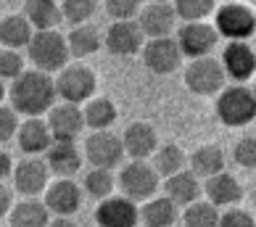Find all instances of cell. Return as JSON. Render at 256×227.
I'll use <instances>...</instances> for the list:
<instances>
[{
	"instance_id": "cell-25",
	"label": "cell",
	"mask_w": 256,
	"mask_h": 227,
	"mask_svg": "<svg viewBox=\"0 0 256 227\" xmlns=\"http://www.w3.org/2000/svg\"><path fill=\"white\" fill-rule=\"evenodd\" d=\"M24 14L34 30H56L64 22L61 3H56V0H26Z\"/></svg>"
},
{
	"instance_id": "cell-21",
	"label": "cell",
	"mask_w": 256,
	"mask_h": 227,
	"mask_svg": "<svg viewBox=\"0 0 256 227\" xmlns=\"http://www.w3.org/2000/svg\"><path fill=\"white\" fill-rule=\"evenodd\" d=\"M204 193H206L208 201H214L216 206H232V204H240L243 188L232 174L216 172V174L204 180Z\"/></svg>"
},
{
	"instance_id": "cell-32",
	"label": "cell",
	"mask_w": 256,
	"mask_h": 227,
	"mask_svg": "<svg viewBox=\"0 0 256 227\" xmlns=\"http://www.w3.org/2000/svg\"><path fill=\"white\" fill-rule=\"evenodd\" d=\"M116 182H119V180H114L111 169L92 166L90 172L84 174L82 188H84V193L92 196V198H106V196H111V190H114V185H116Z\"/></svg>"
},
{
	"instance_id": "cell-27",
	"label": "cell",
	"mask_w": 256,
	"mask_h": 227,
	"mask_svg": "<svg viewBox=\"0 0 256 227\" xmlns=\"http://www.w3.org/2000/svg\"><path fill=\"white\" fill-rule=\"evenodd\" d=\"M190 169L204 180L216 174V172H224V150L220 146H204V148L193 150Z\"/></svg>"
},
{
	"instance_id": "cell-30",
	"label": "cell",
	"mask_w": 256,
	"mask_h": 227,
	"mask_svg": "<svg viewBox=\"0 0 256 227\" xmlns=\"http://www.w3.org/2000/svg\"><path fill=\"white\" fill-rule=\"evenodd\" d=\"M69 48H72V56H80V58H84V56H92L98 48H100V34L96 26L90 24H80L74 26V30L69 32Z\"/></svg>"
},
{
	"instance_id": "cell-22",
	"label": "cell",
	"mask_w": 256,
	"mask_h": 227,
	"mask_svg": "<svg viewBox=\"0 0 256 227\" xmlns=\"http://www.w3.org/2000/svg\"><path fill=\"white\" fill-rule=\"evenodd\" d=\"M164 190L174 204L188 206L204 193V185H201V177H198L193 169H182V172H177V174L164 180Z\"/></svg>"
},
{
	"instance_id": "cell-2",
	"label": "cell",
	"mask_w": 256,
	"mask_h": 227,
	"mask_svg": "<svg viewBox=\"0 0 256 227\" xmlns=\"http://www.w3.org/2000/svg\"><path fill=\"white\" fill-rule=\"evenodd\" d=\"M216 119L224 127H246L256 119V92L254 88H246L243 82L222 88L214 103Z\"/></svg>"
},
{
	"instance_id": "cell-1",
	"label": "cell",
	"mask_w": 256,
	"mask_h": 227,
	"mask_svg": "<svg viewBox=\"0 0 256 227\" xmlns=\"http://www.w3.org/2000/svg\"><path fill=\"white\" fill-rule=\"evenodd\" d=\"M11 106L24 114V116H40V114L53 108V100L58 98L56 82L48 77V72L34 69L18 74L11 84Z\"/></svg>"
},
{
	"instance_id": "cell-20",
	"label": "cell",
	"mask_w": 256,
	"mask_h": 227,
	"mask_svg": "<svg viewBox=\"0 0 256 227\" xmlns=\"http://www.w3.org/2000/svg\"><path fill=\"white\" fill-rule=\"evenodd\" d=\"M122 140H124L127 156H132V158H148V156H154L156 148H158L156 130L150 124H146V122H132V124H127Z\"/></svg>"
},
{
	"instance_id": "cell-24",
	"label": "cell",
	"mask_w": 256,
	"mask_h": 227,
	"mask_svg": "<svg viewBox=\"0 0 256 227\" xmlns=\"http://www.w3.org/2000/svg\"><path fill=\"white\" fill-rule=\"evenodd\" d=\"M177 220V204L169 196H150L140 209V222L150 227H169Z\"/></svg>"
},
{
	"instance_id": "cell-5",
	"label": "cell",
	"mask_w": 256,
	"mask_h": 227,
	"mask_svg": "<svg viewBox=\"0 0 256 227\" xmlns=\"http://www.w3.org/2000/svg\"><path fill=\"white\" fill-rule=\"evenodd\" d=\"M185 88L196 92V96H216L224 88L227 72L220 58H212V56H201V58H193L185 69Z\"/></svg>"
},
{
	"instance_id": "cell-19",
	"label": "cell",
	"mask_w": 256,
	"mask_h": 227,
	"mask_svg": "<svg viewBox=\"0 0 256 227\" xmlns=\"http://www.w3.org/2000/svg\"><path fill=\"white\" fill-rule=\"evenodd\" d=\"M174 18L177 11H174V6H169V3H148L143 11H140V26H143V32L148 37H169L174 30Z\"/></svg>"
},
{
	"instance_id": "cell-9",
	"label": "cell",
	"mask_w": 256,
	"mask_h": 227,
	"mask_svg": "<svg viewBox=\"0 0 256 227\" xmlns=\"http://www.w3.org/2000/svg\"><path fill=\"white\" fill-rule=\"evenodd\" d=\"M143 64L154 74H172L182 64L177 37H150L143 48Z\"/></svg>"
},
{
	"instance_id": "cell-42",
	"label": "cell",
	"mask_w": 256,
	"mask_h": 227,
	"mask_svg": "<svg viewBox=\"0 0 256 227\" xmlns=\"http://www.w3.org/2000/svg\"><path fill=\"white\" fill-rule=\"evenodd\" d=\"M150 3H169V0H150Z\"/></svg>"
},
{
	"instance_id": "cell-35",
	"label": "cell",
	"mask_w": 256,
	"mask_h": 227,
	"mask_svg": "<svg viewBox=\"0 0 256 227\" xmlns=\"http://www.w3.org/2000/svg\"><path fill=\"white\" fill-rule=\"evenodd\" d=\"M220 224L222 227H251L254 224V214L246 212L243 206L232 204V206H224V212L220 214Z\"/></svg>"
},
{
	"instance_id": "cell-4",
	"label": "cell",
	"mask_w": 256,
	"mask_h": 227,
	"mask_svg": "<svg viewBox=\"0 0 256 227\" xmlns=\"http://www.w3.org/2000/svg\"><path fill=\"white\" fill-rule=\"evenodd\" d=\"M214 26L220 37H227V40H248L256 34V8L240 0H227L224 6L216 8Z\"/></svg>"
},
{
	"instance_id": "cell-12",
	"label": "cell",
	"mask_w": 256,
	"mask_h": 227,
	"mask_svg": "<svg viewBox=\"0 0 256 227\" xmlns=\"http://www.w3.org/2000/svg\"><path fill=\"white\" fill-rule=\"evenodd\" d=\"M220 61L230 80L246 82L256 74V45H248L246 40H230Z\"/></svg>"
},
{
	"instance_id": "cell-16",
	"label": "cell",
	"mask_w": 256,
	"mask_h": 227,
	"mask_svg": "<svg viewBox=\"0 0 256 227\" xmlns=\"http://www.w3.org/2000/svg\"><path fill=\"white\" fill-rule=\"evenodd\" d=\"M48 164L40 158H26L14 169V188L22 196H40L48 190Z\"/></svg>"
},
{
	"instance_id": "cell-13",
	"label": "cell",
	"mask_w": 256,
	"mask_h": 227,
	"mask_svg": "<svg viewBox=\"0 0 256 227\" xmlns=\"http://www.w3.org/2000/svg\"><path fill=\"white\" fill-rule=\"evenodd\" d=\"M96 222L103 227H132L140 222V212L130 196H106L96 209Z\"/></svg>"
},
{
	"instance_id": "cell-28",
	"label": "cell",
	"mask_w": 256,
	"mask_h": 227,
	"mask_svg": "<svg viewBox=\"0 0 256 227\" xmlns=\"http://www.w3.org/2000/svg\"><path fill=\"white\" fill-rule=\"evenodd\" d=\"M188 164H190V158H188L185 150L180 146H174V143L161 146L154 154V166H156V172L161 177H172L177 172H182V169H188Z\"/></svg>"
},
{
	"instance_id": "cell-7",
	"label": "cell",
	"mask_w": 256,
	"mask_h": 227,
	"mask_svg": "<svg viewBox=\"0 0 256 227\" xmlns=\"http://www.w3.org/2000/svg\"><path fill=\"white\" fill-rule=\"evenodd\" d=\"M96 72L88 69V66H64L61 74L56 77V90H58V98L69 100V103H84L90 100V96L96 92Z\"/></svg>"
},
{
	"instance_id": "cell-11",
	"label": "cell",
	"mask_w": 256,
	"mask_h": 227,
	"mask_svg": "<svg viewBox=\"0 0 256 227\" xmlns=\"http://www.w3.org/2000/svg\"><path fill=\"white\" fill-rule=\"evenodd\" d=\"M216 26L206 24V22H185L177 30V42L182 56H190V58H201V56H208L216 45Z\"/></svg>"
},
{
	"instance_id": "cell-41",
	"label": "cell",
	"mask_w": 256,
	"mask_h": 227,
	"mask_svg": "<svg viewBox=\"0 0 256 227\" xmlns=\"http://www.w3.org/2000/svg\"><path fill=\"white\" fill-rule=\"evenodd\" d=\"M11 162H14V158L3 150V154H0V177H3V182H6L8 174H14V164Z\"/></svg>"
},
{
	"instance_id": "cell-39",
	"label": "cell",
	"mask_w": 256,
	"mask_h": 227,
	"mask_svg": "<svg viewBox=\"0 0 256 227\" xmlns=\"http://www.w3.org/2000/svg\"><path fill=\"white\" fill-rule=\"evenodd\" d=\"M18 111L14 106H3L0 108V140L3 143H8L11 138L18 135Z\"/></svg>"
},
{
	"instance_id": "cell-17",
	"label": "cell",
	"mask_w": 256,
	"mask_h": 227,
	"mask_svg": "<svg viewBox=\"0 0 256 227\" xmlns=\"http://www.w3.org/2000/svg\"><path fill=\"white\" fill-rule=\"evenodd\" d=\"M45 154H48L45 162L56 177H74L82 169V150L74 146V140H53Z\"/></svg>"
},
{
	"instance_id": "cell-29",
	"label": "cell",
	"mask_w": 256,
	"mask_h": 227,
	"mask_svg": "<svg viewBox=\"0 0 256 227\" xmlns=\"http://www.w3.org/2000/svg\"><path fill=\"white\" fill-rule=\"evenodd\" d=\"M220 206H216L214 201H196L193 204H188L185 206V212H182V222L188 227H212V224H220Z\"/></svg>"
},
{
	"instance_id": "cell-14",
	"label": "cell",
	"mask_w": 256,
	"mask_h": 227,
	"mask_svg": "<svg viewBox=\"0 0 256 227\" xmlns=\"http://www.w3.org/2000/svg\"><path fill=\"white\" fill-rule=\"evenodd\" d=\"M82 190L77 182H72V177H58L53 185H48V190H45V204H48V209L56 214V216H72L80 212L82 206Z\"/></svg>"
},
{
	"instance_id": "cell-10",
	"label": "cell",
	"mask_w": 256,
	"mask_h": 227,
	"mask_svg": "<svg viewBox=\"0 0 256 227\" xmlns=\"http://www.w3.org/2000/svg\"><path fill=\"white\" fill-rule=\"evenodd\" d=\"M106 48L114 53V56H135L138 50L146 48V32L140 22H132V18H116L108 32H106Z\"/></svg>"
},
{
	"instance_id": "cell-40",
	"label": "cell",
	"mask_w": 256,
	"mask_h": 227,
	"mask_svg": "<svg viewBox=\"0 0 256 227\" xmlns=\"http://www.w3.org/2000/svg\"><path fill=\"white\" fill-rule=\"evenodd\" d=\"M11 190H8V188H6V182H3V188H0V216H3V220H6V212L8 209H11Z\"/></svg>"
},
{
	"instance_id": "cell-38",
	"label": "cell",
	"mask_w": 256,
	"mask_h": 227,
	"mask_svg": "<svg viewBox=\"0 0 256 227\" xmlns=\"http://www.w3.org/2000/svg\"><path fill=\"white\" fill-rule=\"evenodd\" d=\"M106 8L114 18H135L143 11V0H106Z\"/></svg>"
},
{
	"instance_id": "cell-6",
	"label": "cell",
	"mask_w": 256,
	"mask_h": 227,
	"mask_svg": "<svg viewBox=\"0 0 256 227\" xmlns=\"http://www.w3.org/2000/svg\"><path fill=\"white\" fill-rule=\"evenodd\" d=\"M158 172L154 164H146L143 158L130 162L119 174V188L122 193L130 196L132 201H148L150 196L158 190Z\"/></svg>"
},
{
	"instance_id": "cell-43",
	"label": "cell",
	"mask_w": 256,
	"mask_h": 227,
	"mask_svg": "<svg viewBox=\"0 0 256 227\" xmlns=\"http://www.w3.org/2000/svg\"><path fill=\"white\" fill-rule=\"evenodd\" d=\"M254 92H256V74H254Z\"/></svg>"
},
{
	"instance_id": "cell-37",
	"label": "cell",
	"mask_w": 256,
	"mask_h": 227,
	"mask_svg": "<svg viewBox=\"0 0 256 227\" xmlns=\"http://www.w3.org/2000/svg\"><path fill=\"white\" fill-rule=\"evenodd\" d=\"M232 156L243 169H256V138H240L232 148Z\"/></svg>"
},
{
	"instance_id": "cell-45",
	"label": "cell",
	"mask_w": 256,
	"mask_h": 227,
	"mask_svg": "<svg viewBox=\"0 0 256 227\" xmlns=\"http://www.w3.org/2000/svg\"><path fill=\"white\" fill-rule=\"evenodd\" d=\"M254 45H256V34H254Z\"/></svg>"
},
{
	"instance_id": "cell-26",
	"label": "cell",
	"mask_w": 256,
	"mask_h": 227,
	"mask_svg": "<svg viewBox=\"0 0 256 227\" xmlns=\"http://www.w3.org/2000/svg\"><path fill=\"white\" fill-rule=\"evenodd\" d=\"M34 26L26 16H6L0 22V40H3V48H24V45L32 42L34 37Z\"/></svg>"
},
{
	"instance_id": "cell-23",
	"label": "cell",
	"mask_w": 256,
	"mask_h": 227,
	"mask_svg": "<svg viewBox=\"0 0 256 227\" xmlns=\"http://www.w3.org/2000/svg\"><path fill=\"white\" fill-rule=\"evenodd\" d=\"M50 209L45 201H37L34 196H24L22 204H16L11 214H8V222H11L14 227H42L48 224L50 220Z\"/></svg>"
},
{
	"instance_id": "cell-44",
	"label": "cell",
	"mask_w": 256,
	"mask_h": 227,
	"mask_svg": "<svg viewBox=\"0 0 256 227\" xmlns=\"http://www.w3.org/2000/svg\"><path fill=\"white\" fill-rule=\"evenodd\" d=\"M251 6H254V8H256V0H251Z\"/></svg>"
},
{
	"instance_id": "cell-3",
	"label": "cell",
	"mask_w": 256,
	"mask_h": 227,
	"mask_svg": "<svg viewBox=\"0 0 256 227\" xmlns=\"http://www.w3.org/2000/svg\"><path fill=\"white\" fill-rule=\"evenodd\" d=\"M26 53H30V61L42 72H61L66 61H69V40L64 34H58L56 30H37L32 42L26 45Z\"/></svg>"
},
{
	"instance_id": "cell-34",
	"label": "cell",
	"mask_w": 256,
	"mask_h": 227,
	"mask_svg": "<svg viewBox=\"0 0 256 227\" xmlns=\"http://www.w3.org/2000/svg\"><path fill=\"white\" fill-rule=\"evenodd\" d=\"M96 0H64L61 11H64V22H69L72 26L88 24L90 16L96 14Z\"/></svg>"
},
{
	"instance_id": "cell-18",
	"label": "cell",
	"mask_w": 256,
	"mask_h": 227,
	"mask_svg": "<svg viewBox=\"0 0 256 227\" xmlns=\"http://www.w3.org/2000/svg\"><path fill=\"white\" fill-rule=\"evenodd\" d=\"M53 132H50V124H45L42 119L37 116H30L18 127V135H16V143L18 148L24 150L26 156H37V154H45L50 146H53Z\"/></svg>"
},
{
	"instance_id": "cell-31",
	"label": "cell",
	"mask_w": 256,
	"mask_h": 227,
	"mask_svg": "<svg viewBox=\"0 0 256 227\" xmlns=\"http://www.w3.org/2000/svg\"><path fill=\"white\" fill-rule=\"evenodd\" d=\"M84 119L90 130H108L116 122V106L108 98H92L84 106Z\"/></svg>"
},
{
	"instance_id": "cell-8",
	"label": "cell",
	"mask_w": 256,
	"mask_h": 227,
	"mask_svg": "<svg viewBox=\"0 0 256 227\" xmlns=\"http://www.w3.org/2000/svg\"><path fill=\"white\" fill-rule=\"evenodd\" d=\"M124 140L116 138L111 130H96L84 140V156H88L90 166H106L114 169L122 158H124Z\"/></svg>"
},
{
	"instance_id": "cell-15",
	"label": "cell",
	"mask_w": 256,
	"mask_h": 227,
	"mask_svg": "<svg viewBox=\"0 0 256 227\" xmlns=\"http://www.w3.org/2000/svg\"><path fill=\"white\" fill-rule=\"evenodd\" d=\"M48 124L56 140H74L84 130L88 119H84V108H80V103H69L64 100L61 106L50 108Z\"/></svg>"
},
{
	"instance_id": "cell-36",
	"label": "cell",
	"mask_w": 256,
	"mask_h": 227,
	"mask_svg": "<svg viewBox=\"0 0 256 227\" xmlns=\"http://www.w3.org/2000/svg\"><path fill=\"white\" fill-rule=\"evenodd\" d=\"M0 74L6 80H16L18 74H24V58L16 53V48H3V53H0Z\"/></svg>"
},
{
	"instance_id": "cell-33",
	"label": "cell",
	"mask_w": 256,
	"mask_h": 227,
	"mask_svg": "<svg viewBox=\"0 0 256 227\" xmlns=\"http://www.w3.org/2000/svg\"><path fill=\"white\" fill-rule=\"evenodd\" d=\"M216 0H174V11L182 22H204L214 14Z\"/></svg>"
}]
</instances>
